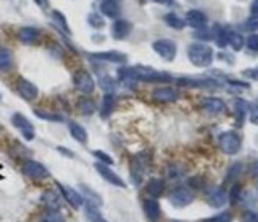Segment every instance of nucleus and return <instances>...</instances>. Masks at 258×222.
I'll list each match as a JSON object with an SVG mask.
<instances>
[{
    "label": "nucleus",
    "instance_id": "39448f33",
    "mask_svg": "<svg viewBox=\"0 0 258 222\" xmlns=\"http://www.w3.org/2000/svg\"><path fill=\"white\" fill-rule=\"evenodd\" d=\"M152 49L160 56V58L166 62H171L174 61L176 54H177V46L173 40H168V38H160L152 43Z\"/></svg>",
    "mask_w": 258,
    "mask_h": 222
},
{
    "label": "nucleus",
    "instance_id": "f8f14e48",
    "mask_svg": "<svg viewBox=\"0 0 258 222\" xmlns=\"http://www.w3.org/2000/svg\"><path fill=\"white\" fill-rule=\"evenodd\" d=\"M206 200L212 208H222L228 202V194L225 192V189H222V187H212L209 189Z\"/></svg>",
    "mask_w": 258,
    "mask_h": 222
},
{
    "label": "nucleus",
    "instance_id": "4be33fe9",
    "mask_svg": "<svg viewBox=\"0 0 258 222\" xmlns=\"http://www.w3.org/2000/svg\"><path fill=\"white\" fill-rule=\"evenodd\" d=\"M249 113V103L242 98L234 100V119H236V126L241 127L245 119V115Z\"/></svg>",
    "mask_w": 258,
    "mask_h": 222
},
{
    "label": "nucleus",
    "instance_id": "4c0bfd02",
    "mask_svg": "<svg viewBox=\"0 0 258 222\" xmlns=\"http://www.w3.org/2000/svg\"><path fill=\"white\" fill-rule=\"evenodd\" d=\"M87 22H89V26L91 27H94V29H103L105 26H106V22H105V19L100 16L98 13H89V16H87Z\"/></svg>",
    "mask_w": 258,
    "mask_h": 222
},
{
    "label": "nucleus",
    "instance_id": "2eb2a0df",
    "mask_svg": "<svg viewBox=\"0 0 258 222\" xmlns=\"http://www.w3.org/2000/svg\"><path fill=\"white\" fill-rule=\"evenodd\" d=\"M91 59L102 61V62H113V64H124L127 62V54H122L119 51H102L91 54Z\"/></svg>",
    "mask_w": 258,
    "mask_h": 222
},
{
    "label": "nucleus",
    "instance_id": "4468645a",
    "mask_svg": "<svg viewBox=\"0 0 258 222\" xmlns=\"http://www.w3.org/2000/svg\"><path fill=\"white\" fill-rule=\"evenodd\" d=\"M201 109H205L206 113L209 115H220L223 111L227 109L225 103H223V100L217 98V97H206L201 100Z\"/></svg>",
    "mask_w": 258,
    "mask_h": 222
},
{
    "label": "nucleus",
    "instance_id": "c9c22d12",
    "mask_svg": "<svg viewBox=\"0 0 258 222\" xmlns=\"http://www.w3.org/2000/svg\"><path fill=\"white\" fill-rule=\"evenodd\" d=\"M98 86L103 89L105 94H113L114 92V89H116V81L113 80L111 76H102L98 80Z\"/></svg>",
    "mask_w": 258,
    "mask_h": 222
},
{
    "label": "nucleus",
    "instance_id": "cd10ccee",
    "mask_svg": "<svg viewBox=\"0 0 258 222\" xmlns=\"http://www.w3.org/2000/svg\"><path fill=\"white\" fill-rule=\"evenodd\" d=\"M214 40L217 43V46L219 48H225L227 44H228V29L225 27H222V26H214Z\"/></svg>",
    "mask_w": 258,
    "mask_h": 222
},
{
    "label": "nucleus",
    "instance_id": "ddd939ff",
    "mask_svg": "<svg viewBox=\"0 0 258 222\" xmlns=\"http://www.w3.org/2000/svg\"><path fill=\"white\" fill-rule=\"evenodd\" d=\"M184 21H185L187 26L194 27L197 30H201V29L206 27L208 18H206V15L203 13V11H200V10H190V11H187Z\"/></svg>",
    "mask_w": 258,
    "mask_h": 222
},
{
    "label": "nucleus",
    "instance_id": "f03ea898",
    "mask_svg": "<svg viewBox=\"0 0 258 222\" xmlns=\"http://www.w3.org/2000/svg\"><path fill=\"white\" fill-rule=\"evenodd\" d=\"M187 56H188V61L195 67H200V69H206V67H209L212 61H214V51H212V48L200 41L188 44Z\"/></svg>",
    "mask_w": 258,
    "mask_h": 222
},
{
    "label": "nucleus",
    "instance_id": "49530a36",
    "mask_svg": "<svg viewBox=\"0 0 258 222\" xmlns=\"http://www.w3.org/2000/svg\"><path fill=\"white\" fill-rule=\"evenodd\" d=\"M244 76H249L252 80H258V69H250V70H244Z\"/></svg>",
    "mask_w": 258,
    "mask_h": 222
},
{
    "label": "nucleus",
    "instance_id": "ea45409f",
    "mask_svg": "<svg viewBox=\"0 0 258 222\" xmlns=\"http://www.w3.org/2000/svg\"><path fill=\"white\" fill-rule=\"evenodd\" d=\"M92 154L95 155L97 162H100V163H105V165H113L114 163L113 157H111V155H108V154H105L103 151H94Z\"/></svg>",
    "mask_w": 258,
    "mask_h": 222
},
{
    "label": "nucleus",
    "instance_id": "c85d7f7f",
    "mask_svg": "<svg viewBox=\"0 0 258 222\" xmlns=\"http://www.w3.org/2000/svg\"><path fill=\"white\" fill-rule=\"evenodd\" d=\"M114 105H116L114 95L113 94H106L103 97V100H102V108H100V115H102V118H108L111 113H113Z\"/></svg>",
    "mask_w": 258,
    "mask_h": 222
},
{
    "label": "nucleus",
    "instance_id": "37998d69",
    "mask_svg": "<svg viewBox=\"0 0 258 222\" xmlns=\"http://www.w3.org/2000/svg\"><path fill=\"white\" fill-rule=\"evenodd\" d=\"M245 44H247V48L250 51L258 52V35H256V33H252V35H249V38L245 40Z\"/></svg>",
    "mask_w": 258,
    "mask_h": 222
},
{
    "label": "nucleus",
    "instance_id": "3c124183",
    "mask_svg": "<svg viewBox=\"0 0 258 222\" xmlns=\"http://www.w3.org/2000/svg\"><path fill=\"white\" fill-rule=\"evenodd\" d=\"M0 180H2V175H0Z\"/></svg>",
    "mask_w": 258,
    "mask_h": 222
},
{
    "label": "nucleus",
    "instance_id": "412c9836",
    "mask_svg": "<svg viewBox=\"0 0 258 222\" xmlns=\"http://www.w3.org/2000/svg\"><path fill=\"white\" fill-rule=\"evenodd\" d=\"M177 84L185 86V87H217L219 81L216 80H190V78H181L177 80Z\"/></svg>",
    "mask_w": 258,
    "mask_h": 222
},
{
    "label": "nucleus",
    "instance_id": "a878e982",
    "mask_svg": "<svg viewBox=\"0 0 258 222\" xmlns=\"http://www.w3.org/2000/svg\"><path fill=\"white\" fill-rule=\"evenodd\" d=\"M76 109L80 111L81 115H84V116H91V115H94L95 111H97V106H95V102H94L92 98L81 97L80 100H78V103H76Z\"/></svg>",
    "mask_w": 258,
    "mask_h": 222
},
{
    "label": "nucleus",
    "instance_id": "a211bd4d",
    "mask_svg": "<svg viewBox=\"0 0 258 222\" xmlns=\"http://www.w3.org/2000/svg\"><path fill=\"white\" fill-rule=\"evenodd\" d=\"M143 209H144L146 217H148L151 222L159 220V217H160V205H159V202H157L154 197H149V198L144 200Z\"/></svg>",
    "mask_w": 258,
    "mask_h": 222
},
{
    "label": "nucleus",
    "instance_id": "dca6fc26",
    "mask_svg": "<svg viewBox=\"0 0 258 222\" xmlns=\"http://www.w3.org/2000/svg\"><path fill=\"white\" fill-rule=\"evenodd\" d=\"M177 97H179V94H177L176 89H173V87L163 86V87H157V89H154V91H152V98L157 100V102H165V103L176 102Z\"/></svg>",
    "mask_w": 258,
    "mask_h": 222
},
{
    "label": "nucleus",
    "instance_id": "f3484780",
    "mask_svg": "<svg viewBox=\"0 0 258 222\" xmlns=\"http://www.w3.org/2000/svg\"><path fill=\"white\" fill-rule=\"evenodd\" d=\"M132 29H133V26H132L130 21H127V19H116L111 32H113V37L116 40H125L132 33Z\"/></svg>",
    "mask_w": 258,
    "mask_h": 222
},
{
    "label": "nucleus",
    "instance_id": "a19ab883",
    "mask_svg": "<svg viewBox=\"0 0 258 222\" xmlns=\"http://www.w3.org/2000/svg\"><path fill=\"white\" fill-rule=\"evenodd\" d=\"M241 222H258V209H247L242 213Z\"/></svg>",
    "mask_w": 258,
    "mask_h": 222
},
{
    "label": "nucleus",
    "instance_id": "a18cd8bd",
    "mask_svg": "<svg viewBox=\"0 0 258 222\" xmlns=\"http://www.w3.org/2000/svg\"><path fill=\"white\" fill-rule=\"evenodd\" d=\"M249 175L252 178H258V160H253L250 165H249Z\"/></svg>",
    "mask_w": 258,
    "mask_h": 222
},
{
    "label": "nucleus",
    "instance_id": "20e7f679",
    "mask_svg": "<svg viewBox=\"0 0 258 222\" xmlns=\"http://www.w3.org/2000/svg\"><path fill=\"white\" fill-rule=\"evenodd\" d=\"M73 84L80 92H83L84 95H89L95 91V81L92 75L87 70H76L73 75Z\"/></svg>",
    "mask_w": 258,
    "mask_h": 222
},
{
    "label": "nucleus",
    "instance_id": "7c9ffc66",
    "mask_svg": "<svg viewBox=\"0 0 258 222\" xmlns=\"http://www.w3.org/2000/svg\"><path fill=\"white\" fill-rule=\"evenodd\" d=\"M244 37L241 35V33L234 32V30H228V44L234 49V51H239L242 49L244 46Z\"/></svg>",
    "mask_w": 258,
    "mask_h": 222
},
{
    "label": "nucleus",
    "instance_id": "2f4dec72",
    "mask_svg": "<svg viewBox=\"0 0 258 222\" xmlns=\"http://www.w3.org/2000/svg\"><path fill=\"white\" fill-rule=\"evenodd\" d=\"M33 115L43 121H51V122H62L63 116L59 113H51V111H44V109H33Z\"/></svg>",
    "mask_w": 258,
    "mask_h": 222
},
{
    "label": "nucleus",
    "instance_id": "393cba45",
    "mask_svg": "<svg viewBox=\"0 0 258 222\" xmlns=\"http://www.w3.org/2000/svg\"><path fill=\"white\" fill-rule=\"evenodd\" d=\"M13 65H15L13 52L5 46H0V72H8L13 69Z\"/></svg>",
    "mask_w": 258,
    "mask_h": 222
},
{
    "label": "nucleus",
    "instance_id": "1a4fd4ad",
    "mask_svg": "<svg viewBox=\"0 0 258 222\" xmlns=\"http://www.w3.org/2000/svg\"><path fill=\"white\" fill-rule=\"evenodd\" d=\"M94 169H95V170L98 172V175L102 176L105 181H108L109 184H113V186H116V187H127L125 181L122 180V178H120L114 170H111V169H109V165L95 162Z\"/></svg>",
    "mask_w": 258,
    "mask_h": 222
},
{
    "label": "nucleus",
    "instance_id": "9b49d317",
    "mask_svg": "<svg viewBox=\"0 0 258 222\" xmlns=\"http://www.w3.org/2000/svg\"><path fill=\"white\" fill-rule=\"evenodd\" d=\"M57 187H59V191H60V194H62V197L69 202L75 209H78V208H81L83 206V203H84V198H83V195L78 192V191H75L73 187H69V186H63V184H60V183H57Z\"/></svg>",
    "mask_w": 258,
    "mask_h": 222
},
{
    "label": "nucleus",
    "instance_id": "bb28decb",
    "mask_svg": "<svg viewBox=\"0 0 258 222\" xmlns=\"http://www.w3.org/2000/svg\"><path fill=\"white\" fill-rule=\"evenodd\" d=\"M41 203L48 209H59L60 206V197L54 191H46L41 195Z\"/></svg>",
    "mask_w": 258,
    "mask_h": 222
},
{
    "label": "nucleus",
    "instance_id": "f704fd0d",
    "mask_svg": "<svg viewBox=\"0 0 258 222\" xmlns=\"http://www.w3.org/2000/svg\"><path fill=\"white\" fill-rule=\"evenodd\" d=\"M242 173V163L241 162H236L233 163L228 172H227V178H225V183H234L239 178V175Z\"/></svg>",
    "mask_w": 258,
    "mask_h": 222
},
{
    "label": "nucleus",
    "instance_id": "58836bf2",
    "mask_svg": "<svg viewBox=\"0 0 258 222\" xmlns=\"http://www.w3.org/2000/svg\"><path fill=\"white\" fill-rule=\"evenodd\" d=\"M233 220V214L230 211H223V213H219L217 216H212L209 219H205L201 222H231Z\"/></svg>",
    "mask_w": 258,
    "mask_h": 222
},
{
    "label": "nucleus",
    "instance_id": "0eeeda50",
    "mask_svg": "<svg viewBox=\"0 0 258 222\" xmlns=\"http://www.w3.org/2000/svg\"><path fill=\"white\" fill-rule=\"evenodd\" d=\"M11 124H13L21 132V135L24 137V140L32 141L33 138H35V129H33L32 122L24 115L15 113L13 116H11Z\"/></svg>",
    "mask_w": 258,
    "mask_h": 222
},
{
    "label": "nucleus",
    "instance_id": "c756f323",
    "mask_svg": "<svg viewBox=\"0 0 258 222\" xmlns=\"http://www.w3.org/2000/svg\"><path fill=\"white\" fill-rule=\"evenodd\" d=\"M163 21L166 22V26H168V27L176 29V30H181V29H184V27L187 26V24H185V21H184L182 18H179L176 13H168V15H165Z\"/></svg>",
    "mask_w": 258,
    "mask_h": 222
},
{
    "label": "nucleus",
    "instance_id": "9d476101",
    "mask_svg": "<svg viewBox=\"0 0 258 222\" xmlns=\"http://www.w3.org/2000/svg\"><path fill=\"white\" fill-rule=\"evenodd\" d=\"M16 89H18V94L27 100V102H32L38 97V87L33 84L32 81L26 80V78H19L16 81Z\"/></svg>",
    "mask_w": 258,
    "mask_h": 222
},
{
    "label": "nucleus",
    "instance_id": "72a5a7b5",
    "mask_svg": "<svg viewBox=\"0 0 258 222\" xmlns=\"http://www.w3.org/2000/svg\"><path fill=\"white\" fill-rule=\"evenodd\" d=\"M38 222H65V217L59 213V209H48Z\"/></svg>",
    "mask_w": 258,
    "mask_h": 222
},
{
    "label": "nucleus",
    "instance_id": "8fccbe9b",
    "mask_svg": "<svg viewBox=\"0 0 258 222\" xmlns=\"http://www.w3.org/2000/svg\"><path fill=\"white\" fill-rule=\"evenodd\" d=\"M154 2H159V4H171V0H154Z\"/></svg>",
    "mask_w": 258,
    "mask_h": 222
},
{
    "label": "nucleus",
    "instance_id": "de8ad7c7",
    "mask_svg": "<svg viewBox=\"0 0 258 222\" xmlns=\"http://www.w3.org/2000/svg\"><path fill=\"white\" fill-rule=\"evenodd\" d=\"M250 11H252V15H258V0H253L250 4Z\"/></svg>",
    "mask_w": 258,
    "mask_h": 222
},
{
    "label": "nucleus",
    "instance_id": "09e8293b",
    "mask_svg": "<svg viewBox=\"0 0 258 222\" xmlns=\"http://www.w3.org/2000/svg\"><path fill=\"white\" fill-rule=\"evenodd\" d=\"M57 149H59L60 152L67 154V155H69V157H73V152H67V151H65V148H57Z\"/></svg>",
    "mask_w": 258,
    "mask_h": 222
},
{
    "label": "nucleus",
    "instance_id": "603ef678",
    "mask_svg": "<svg viewBox=\"0 0 258 222\" xmlns=\"http://www.w3.org/2000/svg\"><path fill=\"white\" fill-rule=\"evenodd\" d=\"M0 98H2V94H0Z\"/></svg>",
    "mask_w": 258,
    "mask_h": 222
},
{
    "label": "nucleus",
    "instance_id": "c03bdc74",
    "mask_svg": "<svg viewBox=\"0 0 258 222\" xmlns=\"http://www.w3.org/2000/svg\"><path fill=\"white\" fill-rule=\"evenodd\" d=\"M249 119H250L252 124L258 126V103L249 106Z\"/></svg>",
    "mask_w": 258,
    "mask_h": 222
},
{
    "label": "nucleus",
    "instance_id": "423d86ee",
    "mask_svg": "<svg viewBox=\"0 0 258 222\" xmlns=\"http://www.w3.org/2000/svg\"><path fill=\"white\" fill-rule=\"evenodd\" d=\"M194 192L190 191L188 187H176L174 191L170 194V197H168V200H170V203L176 208H185L188 206L190 203L194 202Z\"/></svg>",
    "mask_w": 258,
    "mask_h": 222
},
{
    "label": "nucleus",
    "instance_id": "aec40b11",
    "mask_svg": "<svg viewBox=\"0 0 258 222\" xmlns=\"http://www.w3.org/2000/svg\"><path fill=\"white\" fill-rule=\"evenodd\" d=\"M100 11L106 18H117L120 13V4L119 0H103L100 5Z\"/></svg>",
    "mask_w": 258,
    "mask_h": 222
},
{
    "label": "nucleus",
    "instance_id": "473e14b6",
    "mask_svg": "<svg viewBox=\"0 0 258 222\" xmlns=\"http://www.w3.org/2000/svg\"><path fill=\"white\" fill-rule=\"evenodd\" d=\"M86 217L89 219V222H108L102 214H100L97 206L89 205V203H86Z\"/></svg>",
    "mask_w": 258,
    "mask_h": 222
},
{
    "label": "nucleus",
    "instance_id": "5701e85b",
    "mask_svg": "<svg viewBox=\"0 0 258 222\" xmlns=\"http://www.w3.org/2000/svg\"><path fill=\"white\" fill-rule=\"evenodd\" d=\"M69 132H70V135L73 137V140H76L78 143L86 144L87 140H89L87 138V130L83 126L78 124V122H75V121L69 122Z\"/></svg>",
    "mask_w": 258,
    "mask_h": 222
},
{
    "label": "nucleus",
    "instance_id": "b1692460",
    "mask_svg": "<svg viewBox=\"0 0 258 222\" xmlns=\"http://www.w3.org/2000/svg\"><path fill=\"white\" fill-rule=\"evenodd\" d=\"M163 191H165V183H163V180H160V178H151L148 184H146V192L154 198L160 197L163 194Z\"/></svg>",
    "mask_w": 258,
    "mask_h": 222
},
{
    "label": "nucleus",
    "instance_id": "e433bc0d",
    "mask_svg": "<svg viewBox=\"0 0 258 222\" xmlns=\"http://www.w3.org/2000/svg\"><path fill=\"white\" fill-rule=\"evenodd\" d=\"M51 16H52V19H54L55 24H57L63 32L70 33V27H69V22H67V18L60 13L59 10H54L52 13H51Z\"/></svg>",
    "mask_w": 258,
    "mask_h": 222
},
{
    "label": "nucleus",
    "instance_id": "f257e3e1",
    "mask_svg": "<svg viewBox=\"0 0 258 222\" xmlns=\"http://www.w3.org/2000/svg\"><path fill=\"white\" fill-rule=\"evenodd\" d=\"M117 76H119L120 83H124L127 86L137 84L138 81H144V83H171L173 81V78L168 73L157 72V70L151 69V67H143V65L119 69Z\"/></svg>",
    "mask_w": 258,
    "mask_h": 222
},
{
    "label": "nucleus",
    "instance_id": "6ab92c4d",
    "mask_svg": "<svg viewBox=\"0 0 258 222\" xmlns=\"http://www.w3.org/2000/svg\"><path fill=\"white\" fill-rule=\"evenodd\" d=\"M40 30L37 27H21L18 30V40L21 43H24V44H33V43H37L38 38H40Z\"/></svg>",
    "mask_w": 258,
    "mask_h": 222
},
{
    "label": "nucleus",
    "instance_id": "864d4df0",
    "mask_svg": "<svg viewBox=\"0 0 258 222\" xmlns=\"http://www.w3.org/2000/svg\"><path fill=\"white\" fill-rule=\"evenodd\" d=\"M256 192H258V187H256Z\"/></svg>",
    "mask_w": 258,
    "mask_h": 222
},
{
    "label": "nucleus",
    "instance_id": "6e6552de",
    "mask_svg": "<svg viewBox=\"0 0 258 222\" xmlns=\"http://www.w3.org/2000/svg\"><path fill=\"white\" fill-rule=\"evenodd\" d=\"M22 173L32 180H46L49 176V172L44 165H41L37 160H26L22 163Z\"/></svg>",
    "mask_w": 258,
    "mask_h": 222
},
{
    "label": "nucleus",
    "instance_id": "7ed1b4c3",
    "mask_svg": "<svg viewBox=\"0 0 258 222\" xmlns=\"http://www.w3.org/2000/svg\"><path fill=\"white\" fill-rule=\"evenodd\" d=\"M241 144H242V140L239 137V133L234 130L222 132L219 135V148L223 154H228V155L238 154L241 151Z\"/></svg>",
    "mask_w": 258,
    "mask_h": 222
},
{
    "label": "nucleus",
    "instance_id": "79ce46f5",
    "mask_svg": "<svg viewBox=\"0 0 258 222\" xmlns=\"http://www.w3.org/2000/svg\"><path fill=\"white\" fill-rule=\"evenodd\" d=\"M244 27L249 32H256L258 30V15H252L247 21H245Z\"/></svg>",
    "mask_w": 258,
    "mask_h": 222
}]
</instances>
